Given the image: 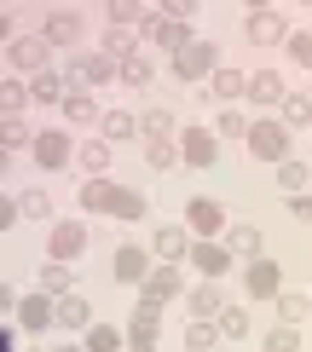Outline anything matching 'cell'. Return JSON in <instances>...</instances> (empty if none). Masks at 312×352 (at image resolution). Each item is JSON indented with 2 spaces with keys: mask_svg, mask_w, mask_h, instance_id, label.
Instances as JSON below:
<instances>
[{
  "mask_svg": "<svg viewBox=\"0 0 312 352\" xmlns=\"http://www.w3.org/2000/svg\"><path fill=\"white\" fill-rule=\"evenodd\" d=\"M47 35H18V41H6V64L12 69H18V76H23V69H29V76H47Z\"/></svg>",
  "mask_w": 312,
  "mask_h": 352,
  "instance_id": "6da1fadb",
  "label": "cell"
},
{
  "mask_svg": "<svg viewBox=\"0 0 312 352\" xmlns=\"http://www.w3.org/2000/svg\"><path fill=\"white\" fill-rule=\"evenodd\" d=\"M249 151L260 162H289V127L284 122H255L249 127Z\"/></svg>",
  "mask_w": 312,
  "mask_h": 352,
  "instance_id": "7a4b0ae2",
  "label": "cell"
},
{
  "mask_svg": "<svg viewBox=\"0 0 312 352\" xmlns=\"http://www.w3.org/2000/svg\"><path fill=\"white\" fill-rule=\"evenodd\" d=\"M243 35L255 41V47H289V23L278 18V12H266V6H255L243 18Z\"/></svg>",
  "mask_w": 312,
  "mask_h": 352,
  "instance_id": "3957f363",
  "label": "cell"
},
{
  "mask_svg": "<svg viewBox=\"0 0 312 352\" xmlns=\"http://www.w3.org/2000/svg\"><path fill=\"white\" fill-rule=\"evenodd\" d=\"M145 35H151L162 52H174V58L191 47V29H185L180 18H168V12H151V18H145Z\"/></svg>",
  "mask_w": 312,
  "mask_h": 352,
  "instance_id": "277c9868",
  "label": "cell"
},
{
  "mask_svg": "<svg viewBox=\"0 0 312 352\" xmlns=\"http://www.w3.org/2000/svg\"><path fill=\"white\" fill-rule=\"evenodd\" d=\"M180 156H185V168H214L220 162V133H208V127H185Z\"/></svg>",
  "mask_w": 312,
  "mask_h": 352,
  "instance_id": "5b68a950",
  "label": "cell"
},
{
  "mask_svg": "<svg viewBox=\"0 0 312 352\" xmlns=\"http://www.w3.org/2000/svg\"><path fill=\"white\" fill-rule=\"evenodd\" d=\"M220 64V52H214V41H191V47L174 58V76H185V81H197V76H208V69Z\"/></svg>",
  "mask_w": 312,
  "mask_h": 352,
  "instance_id": "8992f818",
  "label": "cell"
},
{
  "mask_svg": "<svg viewBox=\"0 0 312 352\" xmlns=\"http://www.w3.org/2000/svg\"><path fill=\"white\" fill-rule=\"evenodd\" d=\"M41 29H47V47H76V41H81V12L76 6H58V12H47V23H41Z\"/></svg>",
  "mask_w": 312,
  "mask_h": 352,
  "instance_id": "52a82bcc",
  "label": "cell"
},
{
  "mask_svg": "<svg viewBox=\"0 0 312 352\" xmlns=\"http://www.w3.org/2000/svg\"><path fill=\"white\" fill-rule=\"evenodd\" d=\"M243 283H249V300H278V295H284V277H278L272 260H255Z\"/></svg>",
  "mask_w": 312,
  "mask_h": 352,
  "instance_id": "ba28073f",
  "label": "cell"
},
{
  "mask_svg": "<svg viewBox=\"0 0 312 352\" xmlns=\"http://www.w3.org/2000/svg\"><path fill=\"white\" fill-rule=\"evenodd\" d=\"M70 76H76L81 87H104V81L122 76V64H116V58H76V64H70Z\"/></svg>",
  "mask_w": 312,
  "mask_h": 352,
  "instance_id": "9c48e42d",
  "label": "cell"
},
{
  "mask_svg": "<svg viewBox=\"0 0 312 352\" xmlns=\"http://www.w3.org/2000/svg\"><path fill=\"white\" fill-rule=\"evenodd\" d=\"M116 197H122V185H110V179H87L76 202H81L87 214H116Z\"/></svg>",
  "mask_w": 312,
  "mask_h": 352,
  "instance_id": "30bf717a",
  "label": "cell"
},
{
  "mask_svg": "<svg viewBox=\"0 0 312 352\" xmlns=\"http://www.w3.org/2000/svg\"><path fill=\"white\" fill-rule=\"evenodd\" d=\"M185 219H191V231H202V237H208V231H220V226H226V208H220L214 197H191Z\"/></svg>",
  "mask_w": 312,
  "mask_h": 352,
  "instance_id": "8fae6325",
  "label": "cell"
},
{
  "mask_svg": "<svg viewBox=\"0 0 312 352\" xmlns=\"http://www.w3.org/2000/svg\"><path fill=\"white\" fill-rule=\"evenodd\" d=\"M81 248H87V226H76V219H70V226H58V231H52L47 254H52V260H76Z\"/></svg>",
  "mask_w": 312,
  "mask_h": 352,
  "instance_id": "7c38bea8",
  "label": "cell"
},
{
  "mask_svg": "<svg viewBox=\"0 0 312 352\" xmlns=\"http://www.w3.org/2000/svg\"><path fill=\"white\" fill-rule=\"evenodd\" d=\"M58 324L64 329H93V306H87V295H58Z\"/></svg>",
  "mask_w": 312,
  "mask_h": 352,
  "instance_id": "4fadbf2b",
  "label": "cell"
},
{
  "mask_svg": "<svg viewBox=\"0 0 312 352\" xmlns=\"http://www.w3.org/2000/svg\"><path fill=\"white\" fill-rule=\"evenodd\" d=\"M18 318H23V329H47V324H58V300H47V295H23Z\"/></svg>",
  "mask_w": 312,
  "mask_h": 352,
  "instance_id": "5bb4252c",
  "label": "cell"
},
{
  "mask_svg": "<svg viewBox=\"0 0 312 352\" xmlns=\"http://www.w3.org/2000/svg\"><path fill=\"white\" fill-rule=\"evenodd\" d=\"M35 162L58 173V168L70 162V133H41V139H35Z\"/></svg>",
  "mask_w": 312,
  "mask_h": 352,
  "instance_id": "9a60e30c",
  "label": "cell"
},
{
  "mask_svg": "<svg viewBox=\"0 0 312 352\" xmlns=\"http://www.w3.org/2000/svg\"><path fill=\"white\" fill-rule=\"evenodd\" d=\"M249 98H255V104H284V76H272V69H255V76H249Z\"/></svg>",
  "mask_w": 312,
  "mask_h": 352,
  "instance_id": "2e32d148",
  "label": "cell"
},
{
  "mask_svg": "<svg viewBox=\"0 0 312 352\" xmlns=\"http://www.w3.org/2000/svg\"><path fill=\"white\" fill-rule=\"evenodd\" d=\"M116 283H145L151 277V266H145V248H116Z\"/></svg>",
  "mask_w": 312,
  "mask_h": 352,
  "instance_id": "e0dca14e",
  "label": "cell"
},
{
  "mask_svg": "<svg viewBox=\"0 0 312 352\" xmlns=\"http://www.w3.org/2000/svg\"><path fill=\"white\" fill-rule=\"evenodd\" d=\"M226 248H231V260H249V254L260 260V248H266V237H260V226H231V237H226Z\"/></svg>",
  "mask_w": 312,
  "mask_h": 352,
  "instance_id": "ac0fdd59",
  "label": "cell"
},
{
  "mask_svg": "<svg viewBox=\"0 0 312 352\" xmlns=\"http://www.w3.org/2000/svg\"><path fill=\"white\" fill-rule=\"evenodd\" d=\"M64 122L70 127H87V122H104V110L93 104V93H70L64 98Z\"/></svg>",
  "mask_w": 312,
  "mask_h": 352,
  "instance_id": "d6986e66",
  "label": "cell"
},
{
  "mask_svg": "<svg viewBox=\"0 0 312 352\" xmlns=\"http://www.w3.org/2000/svg\"><path fill=\"white\" fill-rule=\"evenodd\" d=\"M191 260H197V266H202V277H208V283H214V277H220V272L231 266V248H214V243H197V248H191Z\"/></svg>",
  "mask_w": 312,
  "mask_h": 352,
  "instance_id": "ffe728a7",
  "label": "cell"
},
{
  "mask_svg": "<svg viewBox=\"0 0 312 352\" xmlns=\"http://www.w3.org/2000/svg\"><path fill=\"white\" fill-rule=\"evenodd\" d=\"M145 162H151L156 173H174V168L185 162V156H180V144H168V139H151V144H145Z\"/></svg>",
  "mask_w": 312,
  "mask_h": 352,
  "instance_id": "44dd1931",
  "label": "cell"
},
{
  "mask_svg": "<svg viewBox=\"0 0 312 352\" xmlns=\"http://www.w3.org/2000/svg\"><path fill=\"white\" fill-rule=\"evenodd\" d=\"M174 295H180V272L174 266H162V272L145 277V300H174Z\"/></svg>",
  "mask_w": 312,
  "mask_h": 352,
  "instance_id": "7402d4cb",
  "label": "cell"
},
{
  "mask_svg": "<svg viewBox=\"0 0 312 352\" xmlns=\"http://www.w3.org/2000/svg\"><path fill=\"white\" fill-rule=\"evenodd\" d=\"M29 98H35V104H64V76H52V69H47V76H35V81H29Z\"/></svg>",
  "mask_w": 312,
  "mask_h": 352,
  "instance_id": "603a6c76",
  "label": "cell"
},
{
  "mask_svg": "<svg viewBox=\"0 0 312 352\" xmlns=\"http://www.w3.org/2000/svg\"><path fill=\"white\" fill-rule=\"evenodd\" d=\"M87 352H127V335L110 329V324H93L87 329Z\"/></svg>",
  "mask_w": 312,
  "mask_h": 352,
  "instance_id": "cb8c5ba5",
  "label": "cell"
},
{
  "mask_svg": "<svg viewBox=\"0 0 312 352\" xmlns=\"http://www.w3.org/2000/svg\"><path fill=\"white\" fill-rule=\"evenodd\" d=\"M243 93H249L243 69H214V98H226V104H231V98H243Z\"/></svg>",
  "mask_w": 312,
  "mask_h": 352,
  "instance_id": "d4e9b609",
  "label": "cell"
},
{
  "mask_svg": "<svg viewBox=\"0 0 312 352\" xmlns=\"http://www.w3.org/2000/svg\"><path fill=\"white\" fill-rule=\"evenodd\" d=\"M76 162H81L87 173H93V179H104V168H110V144H104V139L81 144V151H76Z\"/></svg>",
  "mask_w": 312,
  "mask_h": 352,
  "instance_id": "484cf974",
  "label": "cell"
},
{
  "mask_svg": "<svg viewBox=\"0 0 312 352\" xmlns=\"http://www.w3.org/2000/svg\"><path fill=\"white\" fill-rule=\"evenodd\" d=\"M214 341H220V324H208V318H197V324L185 329V346H191V352H220Z\"/></svg>",
  "mask_w": 312,
  "mask_h": 352,
  "instance_id": "4316f807",
  "label": "cell"
},
{
  "mask_svg": "<svg viewBox=\"0 0 312 352\" xmlns=\"http://www.w3.org/2000/svg\"><path fill=\"white\" fill-rule=\"evenodd\" d=\"M104 139H116V144H122V139H133V133H139V122H133V116L127 110H104Z\"/></svg>",
  "mask_w": 312,
  "mask_h": 352,
  "instance_id": "83f0119b",
  "label": "cell"
},
{
  "mask_svg": "<svg viewBox=\"0 0 312 352\" xmlns=\"http://www.w3.org/2000/svg\"><path fill=\"white\" fill-rule=\"evenodd\" d=\"M41 295H70V266L64 260H47L41 266Z\"/></svg>",
  "mask_w": 312,
  "mask_h": 352,
  "instance_id": "f1b7e54d",
  "label": "cell"
},
{
  "mask_svg": "<svg viewBox=\"0 0 312 352\" xmlns=\"http://www.w3.org/2000/svg\"><path fill=\"white\" fill-rule=\"evenodd\" d=\"M191 312H197V318H220V312H226V295H220L214 283H202L197 295H191Z\"/></svg>",
  "mask_w": 312,
  "mask_h": 352,
  "instance_id": "f546056e",
  "label": "cell"
},
{
  "mask_svg": "<svg viewBox=\"0 0 312 352\" xmlns=\"http://www.w3.org/2000/svg\"><path fill=\"white\" fill-rule=\"evenodd\" d=\"M312 179V168L306 162H295V156H289V162H278V185H284L289 190V197H301V185Z\"/></svg>",
  "mask_w": 312,
  "mask_h": 352,
  "instance_id": "4dcf8cb0",
  "label": "cell"
},
{
  "mask_svg": "<svg viewBox=\"0 0 312 352\" xmlns=\"http://www.w3.org/2000/svg\"><path fill=\"white\" fill-rule=\"evenodd\" d=\"M151 76H156V69H151V58H145V52L122 58V81H127V87H151Z\"/></svg>",
  "mask_w": 312,
  "mask_h": 352,
  "instance_id": "1f68e13d",
  "label": "cell"
},
{
  "mask_svg": "<svg viewBox=\"0 0 312 352\" xmlns=\"http://www.w3.org/2000/svg\"><path fill=\"white\" fill-rule=\"evenodd\" d=\"M185 248H191V243H185L180 226H162V231H156V254H162V260H180Z\"/></svg>",
  "mask_w": 312,
  "mask_h": 352,
  "instance_id": "d6a6232c",
  "label": "cell"
},
{
  "mask_svg": "<svg viewBox=\"0 0 312 352\" xmlns=\"http://www.w3.org/2000/svg\"><path fill=\"white\" fill-rule=\"evenodd\" d=\"M151 12L145 6H133V0H110V29H133V23H145Z\"/></svg>",
  "mask_w": 312,
  "mask_h": 352,
  "instance_id": "836d02e7",
  "label": "cell"
},
{
  "mask_svg": "<svg viewBox=\"0 0 312 352\" xmlns=\"http://www.w3.org/2000/svg\"><path fill=\"white\" fill-rule=\"evenodd\" d=\"M139 127H145L151 139H168V133H174V110H168V104H151V110H145V122H139Z\"/></svg>",
  "mask_w": 312,
  "mask_h": 352,
  "instance_id": "e575fe53",
  "label": "cell"
},
{
  "mask_svg": "<svg viewBox=\"0 0 312 352\" xmlns=\"http://www.w3.org/2000/svg\"><path fill=\"white\" fill-rule=\"evenodd\" d=\"M214 324H220V335H231V341H243V335H249V312H243V306H226V312H220Z\"/></svg>",
  "mask_w": 312,
  "mask_h": 352,
  "instance_id": "d590c367",
  "label": "cell"
},
{
  "mask_svg": "<svg viewBox=\"0 0 312 352\" xmlns=\"http://www.w3.org/2000/svg\"><path fill=\"white\" fill-rule=\"evenodd\" d=\"M104 58H133V29H104Z\"/></svg>",
  "mask_w": 312,
  "mask_h": 352,
  "instance_id": "8d00e7d4",
  "label": "cell"
},
{
  "mask_svg": "<svg viewBox=\"0 0 312 352\" xmlns=\"http://www.w3.org/2000/svg\"><path fill=\"white\" fill-rule=\"evenodd\" d=\"M214 133H220V139H249V116H237V110H220Z\"/></svg>",
  "mask_w": 312,
  "mask_h": 352,
  "instance_id": "74e56055",
  "label": "cell"
},
{
  "mask_svg": "<svg viewBox=\"0 0 312 352\" xmlns=\"http://www.w3.org/2000/svg\"><path fill=\"white\" fill-rule=\"evenodd\" d=\"M312 312V300H301V295H278V318H284V324L295 329V324H301V318Z\"/></svg>",
  "mask_w": 312,
  "mask_h": 352,
  "instance_id": "f35d334b",
  "label": "cell"
},
{
  "mask_svg": "<svg viewBox=\"0 0 312 352\" xmlns=\"http://www.w3.org/2000/svg\"><path fill=\"white\" fill-rule=\"evenodd\" d=\"M266 352H301V329H289V324H278L272 335H266Z\"/></svg>",
  "mask_w": 312,
  "mask_h": 352,
  "instance_id": "ab89813d",
  "label": "cell"
},
{
  "mask_svg": "<svg viewBox=\"0 0 312 352\" xmlns=\"http://www.w3.org/2000/svg\"><path fill=\"white\" fill-rule=\"evenodd\" d=\"M18 208H23V219H47L52 214V197H47V190H23Z\"/></svg>",
  "mask_w": 312,
  "mask_h": 352,
  "instance_id": "60d3db41",
  "label": "cell"
},
{
  "mask_svg": "<svg viewBox=\"0 0 312 352\" xmlns=\"http://www.w3.org/2000/svg\"><path fill=\"white\" fill-rule=\"evenodd\" d=\"M0 139H6V156H12V151H23V144L35 151V139H29V127L18 122V116H6V133H0Z\"/></svg>",
  "mask_w": 312,
  "mask_h": 352,
  "instance_id": "b9f144b4",
  "label": "cell"
},
{
  "mask_svg": "<svg viewBox=\"0 0 312 352\" xmlns=\"http://www.w3.org/2000/svg\"><path fill=\"white\" fill-rule=\"evenodd\" d=\"M295 122L312 127V98H284V127H295Z\"/></svg>",
  "mask_w": 312,
  "mask_h": 352,
  "instance_id": "7bdbcfd3",
  "label": "cell"
},
{
  "mask_svg": "<svg viewBox=\"0 0 312 352\" xmlns=\"http://www.w3.org/2000/svg\"><path fill=\"white\" fill-rule=\"evenodd\" d=\"M23 98H29V93H23V81H6V87H0V110H6V116H18V110H23Z\"/></svg>",
  "mask_w": 312,
  "mask_h": 352,
  "instance_id": "ee69618b",
  "label": "cell"
},
{
  "mask_svg": "<svg viewBox=\"0 0 312 352\" xmlns=\"http://www.w3.org/2000/svg\"><path fill=\"white\" fill-rule=\"evenodd\" d=\"M133 324H139V329H156V324H162V300H139V306H133Z\"/></svg>",
  "mask_w": 312,
  "mask_h": 352,
  "instance_id": "f6af8a7d",
  "label": "cell"
},
{
  "mask_svg": "<svg viewBox=\"0 0 312 352\" xmlns=\"http://www.w3.org/2000/svg\"><path fill=\"white\" fill-rule=\"evenodd\" d=\"M145 214V197L139 190H122V197H116V219H139Z\"/></svg>",
  "mask_w": 312,
  "mask_h": 352,
  "instance_id": "bcb514c9",
  "label": "cell"
},
{
  "mask_svg": "<svg viewBox=\"0 0 312 352\" xmlns=\"http://www.w3.org/2000/svg\"><path fill=\"white\" fill-rule=\"evenodd\" d=\"M127 352H156V329H127Z\"/></svg>",
  "mask_w": 312,
  "mask_h": 352,
  "instance_id": "7dc6e473",
  "label": "cell"
},
{
  "mask_svg": "<svg viewBox=\"0 0 312 352\" xmlns=\"http://www.w3.org/2000/svg\"><path fill=\"white\" fill-rule=\"evenodd\" d=\"M289 58L295 64H312V35H289Z\"/></svg>",
  "mask_w": 312,
  "mask_h": 352,
  "instance_id": "c3c4849f",
  "label": "cell"
},
{
  "mask_svg": "<svg viewBox=\"0 0 312 352\" xmlns=\"http://www.w3.org/2000/svg\"><path fill=\"white\" fill-rule=\"evenodd\" d=\"M295 219H312V197H295Z\"/></svg>",
  "mask_w": 312,
  "mask_h": 352,
  "instance_id": "681fc988",
  "label": "cell"
},
{
  "mask_svg": "<svg viewBox=\"0 0 312 352\" xmlns=\"http://www.w3.org/2000/svg\"><path fill=\"white\" fill-rule=\"evenodd\" d=\"M58 352H76V346H58Z\"/></svg>",
  "mask_w": 312,
  "mask_h": 352,
  "instance_id": "f907efd6",
  "label": "cell"
}]
</instances>
